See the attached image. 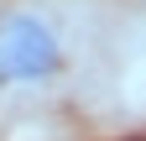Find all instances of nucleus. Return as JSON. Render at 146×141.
I'll return each instance as SVG.
<instances>
[{"mask_svg": "<svg viewBox=\"0 0 146 141\" xmlns=\"http://www.w3.org/2000/svg\"><path fill=\"white\" fill-rule=\"evenodd\" d=\"M63 68V37L42 11L0 16V89H36Z\"/></svg>", "mask_w": 146, "mask_h": 141, "instance_id": "obj_1", "label": "nucleus"}, {"mask_svg": "<svg viewBox=\"0 0 146 141\" xmlns=\"http://www.w3.org/2000/svg\"><path fill=\"white\" fill-rule=\"evenodd\" d=\"M131 141H146V136H131Z\"/></svg>", "mask_w": 146, "mask_h": 141, "instance_id": "obj_2", "label": "nucleus"}]
</instances>
